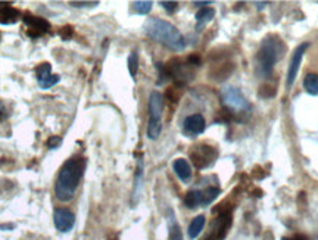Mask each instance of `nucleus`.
Here are the masks:
<instances>
[{"mask_svg":"<svg viewBox=\"0 0 318 240\" xmlns=\"http://www.w3.org/2000/svg\"><path fill=\"white\" fill-rule=\"evenodd\" d=\"M205 127H206V122L200 114H193V115L187 116L183 122V132L188 137H196V136L202 134L205 132Z\"/></svg>","mask_w":318,"mask_h":240,"instance_id":"obj_9","label":"nucleus"},{"mask_svg":"<svg viewBox=\"0 0 318 240\" xmlns=\"http://www.w3.org/2000/svg\"><path fill=\"white\" fill-rule=\"evenodd\" d=\"M283 240H292V239H288V238H284V239H283Z\"/></svg>","mask_w":318,"mask_h":240,"instance_id":"obj_33","label":"nucleus"},{"mask_svg":"<svg viewBox=\"0 0 318 240\" xmlns=\"http://www.w3.org/2000/svg\"><path fill=\"white\" fill-rule=\"evenodd\" d=\"M221 190L218 187H208L205 192H202V205L204 206H208L211 205L212 202L220 196Z\"/></svg>","mask_w":318,"mask_h":240,"instance_id":"obj_20","label":"nucleus"},{"mask_svg":"<svg viewBox=\"0 0 318 240\" xmlns=\"http://www.w3.org/2000/svg\"><path fill=\"white\" fill-rule=\"evenodd\" d=\"M292 240H305V238L304 236H296V238H293Z\"/></svg>","mask_w":318,"mask_h":240,"instance_id":"obj_32","label":"nucleus"},{"mask_svg":"<svg viewBox=\"0 0 318 240\" xmlns=\"http://www.w3.org/2000/svg\"><path fill=\"white\" fill-rule=\"evenodd\" d=\"M84 170H86V160L81 156H72L60 166L54 184V194L59 200L68 202L74 198L80 180L84 174Z\"/></svg>","mask_w":318,"mask_h":240,"instance_id":"obj_1","label":"nucleus"},{"mask_svg":"<svg viewBox=\"0 0 318 240\" xmlns=\"http://www.w3.org/2000/svg\"><path fill=\"white\" fill-rule=\"evenodd\" d=\"M304 88L308 94L318 96V76L317 74H308L304 78Z\"/></svg>","mask_w":318,"mask_h":240,"instance_id":"obj_18","label":"nucleus"},{"mask_svg":"<svg viewBox=\"0 0 318 240\" xmlns=\"http://www.w3.org/2000/svg\"><path fill=\"white\" fill-rule=\"evenodd\" d=\"M127 64H128V71H130V76H132V78H136V76H137V71H138V56L136 52H132L130 56H128V60H127Z\"/></svg>","mask_w":318,"mask_h":240,"instance_id":"obj_23","label":"nucleus"},{"mask_svg":"<svg viewBox=\"0 0 318 240\" xmlns=\"http://www.w3.org/2000/svg\"><path fill=\"white\" fill-rule=\"evenodd\" d=\"M172 168H174V172L177 174V177L183 183L190 182V178H192V168H190V164L184 158H178V160H174Z\"/></svg>","mask_w":318,"mask_h":240,"instance_id":"obj_12","label":"nucleus"},{"mask_svg":"<svg viewBox=\"0 0 318 240\" xmlns=\"http://www.w3.org/2000/svg\"><path fill=\"white\" fill-rule=\"evenodd\" d=\"M59 80H60V77H59V76H50L49 78L40 81V82H38V86H40L42 88H50V87H53L54 84H58Z\"/></svg>","mask_w":318,"mask_h":240,"instance_id":"obj_24","label":"nucleus"},{"mask_svg":"<svg viewBox=\"0 0 318 240\" xmlns=\"http://www.w3.org/2000/svg\"><path fill=\"white\" fill-rule=\"evenodd\" d=\"M143 170H144V162L143 156L140 155L137 160V170H136V177H134V190H132V205H136L137 199H138V193L142 188V182H143Z\"/></svg>","mask_w":318,"mask_h":240,"instance_id":"obj_13","label":"nucleus"},{"mask_svg":"<svg viewBox=\"0 0 318 240\" xmlns=\"http://www.w3.org/2000/svg\"><path fill=\"white\" fill-rule=\"evenodd\" d=\"M232 224V220H230V214H221L216 221H215V233H216V239H224L227 232H228V227Z\"/></svg>","mask_w":318,"mask_h":240,"instance_id":"obj_14","label":"nucleus"},{"mask_svg":"<svg viewBox=\"0 0 318 240\" xmlns=\"http://www.w3.org/2000/svg\"><path fill=\"white\" fill-rule=\"evenodd\" d=\"M21 18L18 9L10 6L9 3H0V24H15Z\"/></svg>","mask_w":318,"mask_h":240,"instance_id":"obj_11","label":"nucleus"},{"mask_svg":"<svg viewBox=\"0 0 318 240\" xmlns=\"http://www.w3.org/2000/svg\"><path fill=\"white\" fill-rule=\"evenodd\" d=\"M4 228H9L10 230V228H14V224H2L0 226V230H4Z\"/></svg>","mask_w":318,"mask_h":240,"instance_id":"obj_29","label":"nucleus"},{"mask_svg":"<svg viewBox=\"0 0 318 240\" xmlns=\"http://www.w3.org/2000/svg\"><path fill=\"white\" fill-rule=\"evenodd\" d=\"M196 6H205V4H211V2H194Z\"/></svg>","mask_w":318,"mask_h":240,"instance_id":"obj_31","label":"nucleus"},{"mask_svg":"<svg viewBox=\"0 0 318 240\" xmlns=\"http://www.w3.org/2000/svg\"><path fill=\"white\" fill-rule=\"evenodd\" d=\"M206 240H212V239H206Z\"/></svg>","mask_w":318,"mask_h":240,"instance_id":"obj_34","label":"nucleus"},{"mask_svg":"<svg viewBox=\"0 0 318 240\" xmlns=\"http://www.w3.org/2000/svg\"><path fill=\"white\" fill-rule=\"evenodd\" d=\"M284 44L282 40L276 36L265 37L261 43V48L256 54V76L260 77H268L272 72L274 65L278 62L282 54H284Z\"/></svg>","mask_w":318,"mask_h":240,"instance_id":"obj_3","label":"nucleus"},{"mask_svg":"<svg viewBox=\"0 0 318 240\" xmlns=\"http://www.w3.org/2000/svg\"><path fill=\"white\" fill-rule=\"evenodd\" d=\"M53 222L56 230H59L60 233H68L76 224V215L68 208H56L53 211Z\"/></svg>","mask_w":318,"mask_h":240,"instance_id":"obj_7","label":"nucleus"},{"mask_svg":"<svg viewBox=\"0 0 318 240\" xmlns=\"http://www.w3.org/2000/svg\"><path fill=\"white\" fill-rule=\"evenodd\" d=\"M52 76V66L50 64L44 62V64H40L37 68H36V77H37V82L40 81L46 80Z\"/></svg>","mask_w":318,"mask_h":240,"instance_id":"obj_21","label":"nucleus"},{"mask_svg":"<svg viewBox=\"0 0 318 240\" xmlns=\"http://www.w3.org/2000/svg\"><path fill=\"white\" fill-rule=\"evenodd\" d=\"M221 96H222V104L232 112H236V114H248L249 112V109H250L249 104L238 87H233V86L224 87Z\"/></svg>","mask_w":318,"mask_h":240,"instance_id":"obj_5","label":"nucleus"},{"mask_svg":"<svg viewBox=\"0 0 318 240\" xmlns=\"http://www.w3.org/2000/svg\"><path fill=\"white\" fill-rule=\"evenodd\" d=\"M160 6L168 12V14H174L178 9V3L177 2H160Z\"/></svg>","mask_w":318,"mask_h":240,"instance_id":"obj_26","label":"nucleus"},{"mask_svg":"<svg viewBox=\"0 0 318 240\" xmlns=\"http://www.w3.org/2000/svg\"><path fill=\"white\" fill-rule=\"evenodd\" d=\"M162 112H164V96L159 92H152L149 96V122L148 137L156 140L162 132Z\"/></svg>","mask_w":318,"mask_h":240,"instance_id":"obj_4","label":"nucleus"},{"mask_svg":"<svg viewBox=\"0 0 318 240\" xmlns=\"http://www.w3.org/2000/svg\"><path fill=\"white\" fill-rule=\"evenodd\" d=\"M4 112H6V110H4V108H3V105L0 104V120H3V118H4Z\"/></svg>","mask_w":318,"mask_h":240,"instance_id":"obj_30","label":"nucleus"},{"mask_svg":"<svg viewBox=\"0 0 318 240\" xmlns=\"http://www.w3.org/2000/svg\"><path fill=\"white\" fill-rule=\"evenodd\" d=\"M72 32H74V28L71 27V26H65V27H62L59 30V36L62 37V40H70L71 37H72Z\"/></svg>","mask_w":318,"mask_h":240,"instance_id":"obj_25","label":"nucleus"},{"mask_svg":"<svg viewBox=\"0 0 318 240\" xmlns=\"http://www.w3.org/2000/svg\"><path fill=\"white\" fill-rule=\"evenodd\" d=\"M70 4L74 8H93V6H98L99 2H71Z\"/></svg>","mask_w":318,"mask_h":240,"instance_id":"obj_28","label":"nucleus"},{"mask_svg":"<svg viewBox=\"0 0 318 240\" xmlns=\"http://www.w3.org/2000/svg\"><path fill=\"white\" fill-rule=\"evenodd\" d=\"M308 48H310V43H302L300 46H298V49L294 50V54L292 56L289 71H288V86H289V87H292L294 80H296V76H298V71H299L302 58H304V54H305V50H306Z\"/></svg>","mask_w":318,"mask_h":240,"instance_id":"obj_10","label":"nucleus"},{"mask_svg":"<svg viewBox=\"0 0 318 240\" xmlns=\"http://www.w3.org/2000/svg\"><path fill=\"white\" fill-rule=\"evenodd\" d=\"M22 21L28 27V36L32 37V38H37V37H42L43 34L49 32L50 30V24L48 20L44 18H40V16H36V15H31L30 12H26L22 15Z\"/></svg>","mask_w":318,"mask_h":240,"instance_id":"obj_6","label":"nucleus"},{"mask_svg":"<svg viewBox=\"0 0 318 240\" xmlns=\"http://www.w3.org/2000/svg\"><path fill=\"white\" fill-rule=\"evenodd\" d=\"M170 240H183L182 228L176 221V216L172 215V212H170Z\"/></svg>","mask_w":318,"mask_h":240,"instance_id":"obj_19","label":"nucleus"},{"mask_svg":"<svg viewBox=\"0 0 318 240\" xmlns=\"http://www.w3.org/2000/svg\"><path fill=\"white\" fill-rule=\"evenodd\" d=\"M215 16V10L212 8H202L200 10H198L196 14V31H200L208 22H211Z\"/></svg>","mask_w":318,"mask_h":240,"instance_id":"obj_15","label":"nucleus"},{"mask_svg":"<svg viewBox=\"0 0 318 240\" xmlns=\"http://www.w3.org/2000/svg\"><path fill=\"white\" fill-rule=\"evenodd\" d=\"M184 205L190 210L198 208L199 205H202V192L200 190H192L186 194Z\"/></svg>","mask_w":318,"mask_h":240,"instance_id":"obj_17","label":"nucleus"},{"mask_svg":"<svg viewBox=\"0 0 318 240\" xmlns=\"http://www.w3.org/2000/svg\"><path fill=\"white\" fill-rule=\"evenodd\" d=\"M144 32L152 40L174 52H182L186 49V38L183 34L168 21H164L160 18H150L144 24Z\"/></svg>","mask_w":318,"mask_h":240,"instance_id":"obj_2","label":"nucleus"},{"mask_svg":"<svg viewBox=\"0 0 318 240\" xmlns=\"http://www.w3.org/2000/svg\"><path fill=\"white\" fill-rule=\"evenodd\" d=\"M152 6H154V3L152 2H143V0H140V2H134L132 3V9H134V12L136 14H138V15H146V14H149L150 10H152Z\"/></svg>","mask_w":318,"mask_h":240,"instance_id":"obj_22","label":"nucleus"},{"mask_svg":"<svg viewBox=\"0 0 318 240\" xmlns=\"http://www.w3.org/2000/svg\"><path fill=\"white\" fill-rule=\"evenodd\" d=\"M205 222H206V220H205V216L204 215H198V216H194L193 218V221L190 222V226H188V230H187V234H188V238L192 240H194L200 233H202V230H204V227H205Z\"/></svg>","mask_w":318,"mask_h":240,"instance_id":"obj_16","label":"nucleus"},{"mask_svg":"<svg viewBox=\"0 0 318 240\" xmlns=\"http://www.w3.org/2000/svg\"><path fill=\"white\" fill-rule=\"evenodd\" d=\"M60 143H62V138H60L59 136H50V137L48 138V143H46V144H48L49 149H56Z\"/></svg>","mask_w":318,"mask_h":240,"instance_id":"obj_27","label":"nucleus"},{"mask_svg":"<svg viewBox=\"0 0 318 240\" xmlns=\"http://www.w3.org/2000/svg\"><path fill=\"white\" fill-rule=\"evenodd\" d=\"M192 160L193 164L198 166V168H206L210 166L212 162L216 158V152L212 149L211 146H205V144H200V146H196L192 154Z\"/></svg>","mask_w":318,"mask_h":240,"instance_id":"obj_8","label":"nucleus"}]
</instances>
